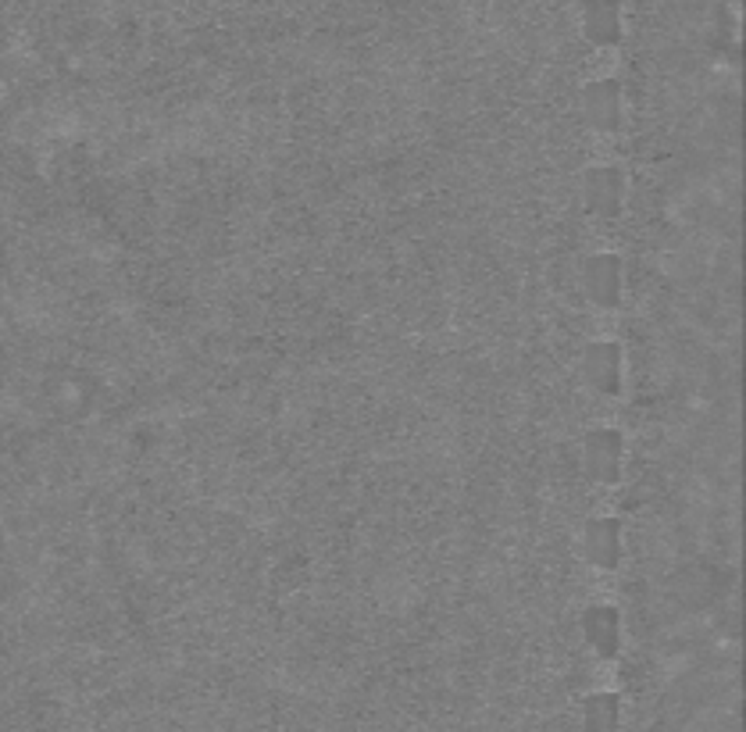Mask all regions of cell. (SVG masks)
Listing matches in <instances>:
<instances>
[{"label": "cell", "mask_w": 746, "mask_h": 732, "mask_svg": "<svg viewBox=\"0 0 746 732\" xmlns=\"http://www.w3.org/2000/svg\"><path fill=\"white\" fill-rule=\"evenodd\" d=\"M615 4L610 0H600V4H593L589 8V37L593 40H600V43H607V40H615V11H610Z\"/></svg>", "instance_id": "cell-9"}, {"label": "cell", "mask_w": 746, "mask_h": 732, "mask_svg": "<svg viewBox=\"0 0 746 732\" xmlns=\"http://www.w3.org/2000/svg\"><path fill=\"white\" fill-rule=\"evenodd\" d=\"M625 197V176L618 168H589L586 172V208L600 218H610L621 211Z\"/></svg>", "instance_id": "cell-3"}, {"label": "cell", "mask_w": 746, "mask_h": 732, "mask_svg": "<svg viewBox=\"0 0 746 732\" xmlns=\"http://www.w3.org/2000/svg\"><path fill=\"white\" fill-rule=\"evenodd\" d=\"M618 105V82H593L586 90V118L597 129H618L621 122Z\"/></svg>", "instance_id": "cell-6"}, {"label": "cell", "mask_w": 746, "mask_h": 732, "mask_svg": "<svg viewBox=\"0 0 746 732\" xmlns=\"http://www.w3.org/2000/svg\"><path fill=\"white\" fill-rule=\"evenodd\" d=\"M583 283L593 304L600 308H615L621 297V261L615 254H593L583 265Z\"/></svg>", "instance_id": "cell-1"}, {"label": "cell", "mask_w": 746, "mask_h": 732, "mask_svg": "<svg viewBox=\"0 0 746 732\" xmlns=\"http://www.w3.org/2000/svg\"><path fill=\"white\" fill-rule=\"evenodd\" d=\"M586 640L597 646L604 657H615L618 651V615L610 607H589L586 611Z\"/></svg>", "instance_id": "cell-7"}, {"label": "cell", "mask_w": 746, "mask_h": 732, "mask_svg": "<svg viewBox=\"0 0 746 732\" xmlns=\"http://www.w3.org/2000/svg\"><path fill=\"white\" fill-rule=\"evenodd\" d=\"M618 725V701L615 696H589L586 704V732H615Z\"/></svg>", "instance_id": "cell-8"}, {"label": "cell", "mask_w": 746, "mask_h": 732, "mask_svg": "<svg viewBox=\"0 0 746 732\" xmlns=\"http://www.w3.org/2000/svg\"><path fill=\"white\" fill-rule=\"evenodd\" d=\"M586 554L597 568H615L621 557V530L615 518H593L586 525Z\"/></svg>", "instance_id": "cell-5"}, {"label": "cell", "mask_w": 746, "mask_h": 732, "mask_svg": "<svg viewBox=\"0 0 746 732\" xmlns=\"http://www.w3.org/2000/svg\"><path fill=\"white\" fill-rule=\"evenodd\" d=\"M586 379L589 386L604 397H615L621 389V350L618 344H593L586 350Z\"/></svg>", "instance_id": "cell-4"}, {"label": "cell", "mask_w": 746, "mask_h": 732, "mask_svg": "<svg viewBox=\"0 0 746 732\" xmlns=\"http://www.w3.org/2000/svg\"><path fill=\"white\" fill-rule=\"evenodd\" d=\"M586 472L597 483L621 479V436L615 429H597L586 436Z\"/></svg>", "instance_id": "cell-2"}]
</instances>
